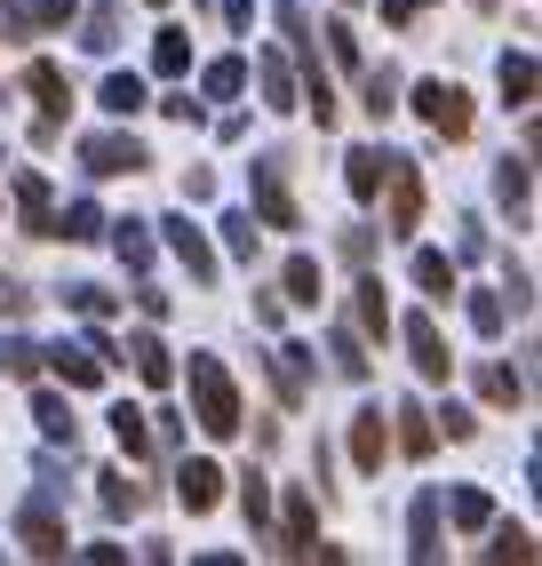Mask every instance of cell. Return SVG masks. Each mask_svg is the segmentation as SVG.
Returning a JSON list of instances; mask_svg holds the SVG:
<instances>
[{
    "instance_id": "obj_1",
    "label": "cell",
    "mask_w": 542,
    "mask_h": 566,
    "mask_svg": "<svg viewBox=\"0 0 542 566\" xmlns=\"http://www.w3.org/2000/svg\"><path fill=\"white\" fill-rule=\"evenodd\" d=\"M191 407H200V423L216 431V439H231L240 431V391H231V375H223V359H191Z\"/></svg>"
},
{
    "instance_id": "obj_2",
    "label": "cell",
    "mask_w": 542,
    "mask_h": 566,
    "mask_svg": "<svg viewBox=\"0 0 542 566\" xmlns=\"http://www.w3.org/2000/svg\"><path fill=\"white\" fill-rule=\"evenodd\" d=\"M415 104H423V120H431L439 136H462V128H471V96H462L455 81H423Z\"/></svg>"
},
{
    "instance_id": "obj_3",
    "label": "cell",
    "mask_w": 542,
    "mask_h": 566,
    "mask_svg": "<svg viewBox=\"0 0 542 566\" xmlns=\"http://www.w3.org/2000/svg\"><path fill=\"white\" fill-rule=\"evenodd\" d=\"M81 160H88L96 176H136V168H144V144H136V136H88Z\"/></svg>"
},
{
    "instance_id": "obj_4",
    "label": "cell",
    "mask_w": 542,
    "mask_h": 566,
    "mask_svg": "<svg viewBox=\"0 0 542 566\" xmlns=\"http://www.w3.org/2000/svg\"><path fill=\"white\" fill-rule=\"evenodd\" d=\"M383 176H392V232H415V223H423V184H415V160H399V153H392V168H383Z\"/></svg>"
},
{
    "instance_id": "obj_5",
    "label": "cell",
    "mask_w": 542,
    "mask_h": 566,
    "mask_svg": "<svg viewBox=\"0 0 542 566\" xmlns=\"http://www.w3.org/2000/svg\"><path fill=\"white\" fill-rule=\"evenodd\" d=\"M256 208H263V223L295 232V200H288V184H280V160H256Z\"/></svg>"
},
{
    "instance_id": "obj_6",
    "label": "cell",
    "mask_w": 542,
    "mask_h": 566,
    "mask_svg": "<svg viewBox=\"0 0 542 566\" xmlns=\"http://www.w3.org/2000/svg\"><path fill=\"white\" fill-rule=\"evenodd\" d=\"M104 344H56V375H64V384L72 391H96L104 384V359H96Z\"/></svg>"
},
{
    "instance_id": "obj_7",
    "label": "cell",
    "mask_w": 542,
    "mask_h": 566,
    "mask_svg": "<svg viewBox=\"0 0 542 566\" xmlns=\"http://www.w3.org/2000/svg\"><path fill=\"white\" fill-rule=\"evenodd\" d=\"M176 495H184V511H216L223 471H216V463H184V471H176Z\"/></svg>"
},
{
    "instance_id": "obj_8",
    "label": "cell",
    "mask_w": 542,
    "mask_h": 566,
    "mask_svg": "<svg viewBox=\"0 0 542 566\" xmlns=\"http://www.w3.org/2000/svg\"><path fill=\"white\" fill-rule=\"evenodd\" d=\"M17 535H24V551H41V558H64V526H56V511H49V503H32V511L17 518Z\"/></svg>"
},
{
    "instance_id": "obj_9",
    "label": "cell",
    "mask_w": 542,
    "mask_h": 566,
    "mask_svg": "<svg viewBox=\"0 0 542 566\" xmlns=\"http://www.w3.org/2000/svg\"><path fill=\"white\" fill-rule=\"evenodd\" d=\"M168 248L191 263V280H216V255H208V240H200V223H184V216H168Z\"/></svg>"
},
{
    "instance_id": "obj_10",
    "label": "cell",
    "mask_w": 542,
    "mask_h": 566,
    "mask_svg": "<svg viewBox=\"0 0 542 566\" xmlns=\"http://www.w3.org/2000/svg\"><path fill=\"white\" fill-rule=\"evenodd\" d=\"M407 352H415V367H423V375H431V384H439V375H447V344H439V327H431V319H423V312L407 319Z\"/></svg>"
},
{
    "instance_id": "obj_11",
    "label": "cell",
    "mask_w": 542,
    "mask_h": 566,
    "mask_svg": "<svg viewBox=\"0 0 542 566\" xmlns=\"http://www.w3.org/2000/svg\"><path fill=\"white\" fill-rule=\"evenodd\" d=\"M352 463L359 471H383V407H367L359 423H352Z\"/></svg>"
},
{
    "instance_id": "obj_12",
    "label": "cell",
    "mask_w": 542,
    "mask_h": 566,
    "mask_svg": "<svg viewBox=\"0 0 542 566\" xmlns=\"http://www.w3.org/2000/svg\"><path fill=\"white\" fill-rule=\"evenodd\" d=\"M383 168H392V153H352V168H343V184H352L359 200H375V192H383Z\"/></svg>"
},
{
    "instance_id": "obj_13",
    "label": "cell",
    "mask_w": 542,
    "mask_h": 566,
    "mask_svg": "<svg viewBox=\"0 0 542 566\" xmlns=\"http://www.w3.org/2000/svg\"><path fill=\"white\" fill-rule=\"evenodd\" d=\"M32 96H41V112H49V128H56V112L72 104V88H64V72H56V64H32Z\"/></svg>"
},
{
    "instance_id": "obj_14",
    "label": "cell",
    "mask_w": 542,
    "mask_h": 566,
    "mask_svg": "<svg viewBox=\"0 0 542 566\" xmlns=\"http://www.w3.org/2000/svg\"><path fill=\"white\" fill-rule=\"evenodd\" d=\"M502 96H511V104H534V56H502Z\"/></svg>"
},
{
    "instance_id": "obj_15",
    "label": "cell",
    "mask_w": 542,
    "mask_h": 566,
    "mask_svg": "<svg viewBox=\"0 0 542 566\" xmlns=\"http://www.w3.org/2000/svg\"><path fill=\"white\" fill-rule=\"evenodd\" d=\"M96 96H104V112H136V104H144V81H136V72H112Z\"/></svg>"
},
{
    "instance_id": "obj_16",
    "label": "cell",
    "mask_w": 542,
    "mask_h": 566,
    "mask_svg": "<svg viewBox=\"0 0 542 566\" xmlns=\"http://www.w3.org/2000/svg\"><path fill=\"white\" fill-rule=\"evenodd\" d=\"M447 511H455V526H471V535H479V526H494V503L479 495V486H462V495H455Z\"/></svg>"
},
{
    "instance_id": "obj_17",
    "label": "cell",
    "mask_w": 542,
    "mask_h": 566,
    "mask_svg": "<svg viewBox=\"0 0 542 566\" xmlns=\"http://www.w3.org/2000/svg\"><path fill=\"white\" fill-rule=\"evenodd\" d=\"M56 232H64V240H96V232H104V216H96L88 200H72V208L56 216Z\"/></svg>"
},
{
    "instance_id": "obj_18",
    "label": "cell",
    "mask_w": 542,
    "mask_h": 566,
    "mask_svg": "<svg viewBox=\"0 0 542 566\" xmlns=\"http://www.w3.org/2000/svg\"><path fill=\"white\" fill-rule=\"evenodd\" d=\"M415 280H423V295H447V287H455V263L423 248V255H415Z\"/></svg>"
},
{
    "instance_id": "obj_19",
    "label": "cell",
    "mask_w": 542,
    "mask_h": 566,
    "mask_svg": "<svg viewBox=\"0 0 542 566\" xmlns=\"http://www.w3.org/2000/svg\"><path fill=\"white\" fill-rule=\"evenodd\" d=\"M439 551V495H423L415 503V558H431Z\"/></svg>"
},
{
    "instance_id": "obj_20",
    "label": "cell",
    "mask_w": 542,
    "mask_h": 566,
    "mask_svg": "<svg viewBox=\"0 0 542 566\" xmlns=\"http://www.w3.org/2000/svg\"><path fill=\"white\" fill-rule=\"evenodd\" d=\"M128 352H136V375H144V384H168V375H176V367H168V352L152 344V335H136Z\"/></svg>"
},
{
    "instance_id": "obj_21",
    "label": "cell",
    "mask_w": 542,
    "mask_h": 566,
    "mask_svg": "<svg viewBox=\"0 0 542 566\" xmlns=\"http://www.w3.org/2000/svg\"><path fill=\"white\" fill-rule=\"evenodd\" d=\"M112 439H121L128 455H144V447H152V431H144V415H136V407H112Z\"/></svg>"
},
{
    "instance_id": "obj_22",
    "label": "cell",
    "mask_w": 542,
    "mask_h": 566,
    "mask_svg": "<svg viewBox=\"0 0 542 566\" xmlns=\"http://www.w3.org/2000/svg\"><path fill=\"white\" fill-rule=\"evenodd\" d=\"M263 88H271L263 104H280V112L295 104V81H288V56H263Z\"/></svg>"
},
{
    "instance_id": "obj_23",
    "label": "cell",
    "mask_w": 542,
    "mask_h": 566,
    "mask_svg": "<svg viewBox=\"0 0 542 566\" xmlns=\"http://www.w3.org/2000/svg\"><path fill=\"white\" fill-rule=\"evenodd\" d=\"M112 248H121V263H136V272L152 263V240H144V223H121V232H112Z\"/></svg>"
},
{
    "instance_id": "obj_24",
    "label": "cell",
    "mask_w": 542,
    "mask_h": 566,
    "mask_svg": "<svg viewBox=\"0 0 542 566\" xmlns=\"http://www.w3.org/2000/svg\"><path fill=\"white\" fill-rule=\"evenodd\" d=\"M32 415H41V431H49V439H72V415H64V399H56V391L32 399Z\"/></svg>"
},
{
    "instance_id": "obj_25",
    "label": "cell",
    "mask_w": 542,
    "mask_h": 566,
    "mask_svg": "<svg viewBox=\"0 0 542 566\" xmlns=\"http://www.w3.org/2000/svg\"><path fill=\"white\" fill-rule=\"evenodd\" d=\"M288 295H295V304H320V263H288Z\"/></svg>"
},
{
    "instance_id": "obj_26",
    "label": "cell",
    "mask_w": 542,
    "mask_h": 566,
    "mask_svg": "<svg viewBox=\"0 0 542 566\" xmlns=\"http://www.w3.org/2000/svg\"><path fill=\"white\" fill-rule=\"evenodd\" d=\"M271 367H280V391L303 399V344H280V359H271Z\"/></svg>"
},
{
    "instance_id": "obj_27",
    "label": "cell",
    "mask_w": 542,
    "mask_h": 566,
    "mask_svg": "<svg viewBox=\"0 0 542 566\" xmlns=\"http://www.w3.org/2000/svg\"><path fill=\"white\" fill-rule=\"evenodd\" d=\"M240 81H248L240 56H216V64H208V96H240Z\"/></svg>"
},
{
    "instance_id": "obj_28",
    "label": "cell",
    "mask_w": 542,
    "mask_h": 566,
    "mask_svg": "<svg viewBox=\"0 0 542 566\" xmlns=\"http://www.w3.org/2000/svg\"><path fill=\"white\" fill-rule=\"evenodd\" d=\"M479 391H487L494 407H519V375H511V367H487V375H479Z\"/></svg>"
},
{
    "instance_id": "obj_29",
    "label": "cell",
    "mask_w": 542,
    "mask_h": 566,
    "mask_svg": "<svg viewBox=\"0 0 542 566\" xmlns=\"http://www.w3.org/2000/svg\"><path fill=\"white\" fill-rule=\"evenodd\" d=\"M327 352H335L343 375H367V352H359V335H352V327H335V344H327Z\"/></svg>"
},
{
    "instance_id": "obj_30",
    "label": "cell",
    "mask_w": 542,
    "mask_h": 566,
    "mask_svg": "<svg viewBox=\"0 0 542 566\" xmlns=\"http://www.w3.org/2000/svg\"><path fill=\"white\" fill-rule=\"evenodd\" d=\"M359 319H367L375 335L392 327V304H383V280H367V287H359Z\"/></svg>"
},
{
    "instance_id": "obj_31",
    "label": "cell",
    "mask_w": 542,
    "mask_h": 566,
    "mask_svg": "<svg viewBox=\"0 0 542 566\" xmlns=\"http://www.w3.org/2000/svg\"><path fill=\"white\" fill-rule=\"evenodd\" d=\"M152 64H160V72H184V64H191V41H184V32H160V49H152Z\"/></svg>"
},
{
    "instance_id": "obj_32",
    "label": "cell",
    "mask_w": 542,
    "mask_h": 566,
    "mask_svg": "<svg viewBox=\"0 0 542 566\" xmlns=\"http://www.w3.org/2000/svg\"><path fill=\"white\" fill-rule=\"evenodd\" d=\"M392 104H399V81H392V72H367V112L383 120V112H392Z\"/></svg>"
},
{
    "instance_id": "obj_33",
    "label": "cell",
    "mask_w": 542,
    "mask_h": 566,
    "mask_svg": "<svg viewBox=\"0 0 542 566\" xmlns=\"http://www.w3.org/2000/svg\"><path fill=\"white\" fill-rule=\"evenodd\" d=\"M64 304H72V312H88V319H104V312H112V295L81 280V287H64Z\"/></svg>"
},
{
    "instance_id": "obj_34",
    "label": "cell",
    "mask_w": 542,
    "mask_h": 566,
    "mask_svg": "<svg viewBox=\"0 0 542 566\" xmlns=\"http://www.w3.org/2000/svg\"><path fill=\"white\" fill-rule=\"evenodd\" d=\"M144 495H136V479H121V471H104V511H136Z\"/></svg>"
},
{
    "instance_id": "obj_35",
    "label": "cell",
    "mask_w": 542,
    "mask_h": 566,
    "mask_svg": "<svg viewBox=\"0 0 542 566\" xmlns=\"http://www.w3.org/2000/svg\"><path fill=\"white\" fill-rule=\"evenodd\" d=\"M471 327L479 335H502V295H471Z\"/></svg>"
},
{
    "instance_id": "obj_36",
    "label": "cell",
    "mask_w": 542,
    "mask_h": 566,
    "mask_svg": "<svg viewBox=\"0 0 542 566\" xmlns=\"http://www.w3.org/2000/svg\"><path fill=\"white\" fill-rule=\"evenodd\" d=\"M399 415H407V423H399V439H407V455H431V423H423L415 407H399Z\"/></svg>"
},
{
    "instance_id": "obj_37",
    "label": "cell",
    "mask_w": 542,
    "mask_h": 566,
    "mask_svg": "<svg viewBox=\"0 0 542 566\" xmlns=\"http://www.w3.org/2000/svg\"><path fill=\"white\" fill-rule=\"evenodd\" d=\"M494 558H534V543H527V526H494Z\"/></svg>"
},
{
    "instance_id": "obj_38",
    "label": "cell",
    "mask_w": 542,
    "mask_h": 566,
    "mask_svg": "<svg viewBox=\"0 0 542 566\" xmlns=\"http://www.w3.org/2000/svg\"><path fill=\"white\" fill-rule=\"evenodd\" d=\"M223 240L240 248V255H256V216H223Z\"/></svg>"
},
{
    "instance_id": "obj_39",
    "label": "cell",
    "mask_w": 542,
    "mask_h": 566,
    "mask_svg": "<svg viewBox=\"0 0 542 566\" xmlns=\"http://www.w3.org/2000/svg\"><path fill=\"white\" fill-rule=\"evenodd\" d=\"M72 17V0H32V32H41V24H64Z\"/></svg>"
},
{
    "instance_id": "obj_40",
    "label": "cell",
    "mask_w": 542,
    "mask_h": 566,
    "mask_svg": "<svg viewBox=\"0 0 542 566\" xmlns=\"http://www.w3.org/2000/svg\"><path fill=\"white\" fill-rule=\"evenodd\" d=\"M24 304H32V295H24V287H17V280H0V312H9V319H17V312H24Z\"/></svg>"
},
{
    "instance_id": "obj_41",
    "label": "cell",
    "mask_w": 542,
    "mask_h": 566,
    "mask_svg": "<svg viewBox=\"0 0 542 566\" xmlns=\"http://www.w3.org/2000/svg\"><path fill=\"white\" fill-rule=\"evenodd\" d=\"M415 9H423V0H383V17H392V24H407Z\"/></svg>"
},
{
    "instance_id": "obj_42",
    "label": "cell",
    "mask_w": 542,
    "mask_h": 566,
    "mask_svg": "<svg viewBox=\"0 0 542 566\" xmlns=\"http://www.w3.org/2000/svg\"><path fill=\"white\" fill-rule=\"evenodd\" d=\"M0 375H9V335H0Z\"/></svg>"
},
{
    "instance_id": "obj_43",
    "label": "cell",
    "mask_w": 542,
    "mask_h": 566,
    "mask_svg": "<svg viewBox=\"0 0 542 566\" xmlns=\"http://www.w3.org/2000/svg\"><path fill=\"white\" fill-rule=\"evenodd\" d=\"M479 9H494V0H479Z\"/></svg>"
}]
</instances>
